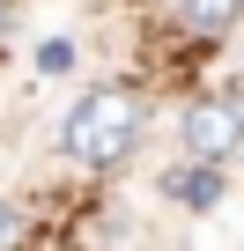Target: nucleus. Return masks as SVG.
I'll return each mask as SVG.
<instances>
[{
	"mask_svg": "<svg viewBox=\"0 0 244 251\" xmlns=\"http://www.w3.org/2000/svg\"><path fill=\"white\" fill-rule=\"evenodd\" d=\"M141 96L126 89V81H96V89H81L74 103H67V118H59V155L74 163V170H118L134 148H141Z\"/></svg>",
	"mask_w": 244,
	"mask_h": 251,
	"instance_id": "nucleus-1",
	"label": "nucleus"
},
{
	"mask_svg": "<svg viewBox=\"0 0 244 251\" xmlns=\"http://www.w3.org/2000/svg\"><path fill=\"white\" fill-rule=\"evenodd\" d=\"M178 148L200 170H222L229 155H244V96H192L178 111Z\"/></svg>",
	"mask_w": 244,
	"mask_h": 251,
	"instance_id": "nucleus-2",
	"label": "nucleus"
},
{
	"mask_svg": "<svg viewBox=\"0 0 244 251\" xmlns=\"http://www.w3.org/2000/svg\"><path fill=\"white\" fill-rule=\"evenodd\" d=\"M244 23V0H178V30L192 37V45H215V37H229Z\"/></svg>",
	"mask_w": 244,
	"mask_h": 251,
	"instance_id": "nucleus-3",
	"label": "nucleus"
},
{
	"mask_svg": "<svg viewBox=\"0 0 244 251\" xmlns=\"http://www.w3.org/2000/svg\"><path fill=\"white\" fill-rule=\"evenodd\" d=\"M163 192H170V200H185V207H215V200H222V170H200V163L163 170Z\"/></svg>",
	"mask_w": 244,
	"mask_h": 251,
	"instance_id": "nucleus-4",
	"label": "nucleus"
},
{
	"mask_svg": "<svg viewBox=\"0 0 244 251\" xmlns=\"http://www.w3.org/2000/svg\"><path fill=\"white\" fill-rule=\"evenodd\" d=\"M23 236H30V214H23L15 200H0V251H15Z\"/></svg>",
	"mask_w": 244,
	"mask_h": 251,
	"instance_id": "nucleus-5",
	"label": "nucleus"
},
{
	"mask_svg": "<svg viewBox=\"0 0 244 251\" xmlns=\"http://www.w3.org/2000/svg\"><path fill=\"white\" fill-rule=\"evenodd\" d=\"M0 37H8V0H0Z\"/></svg>",
	"mask_w": 244,
	"mask_h": 251,
	"instance_id": "nucleus-6",
	"label": "nucleus"
}]
</instances>
